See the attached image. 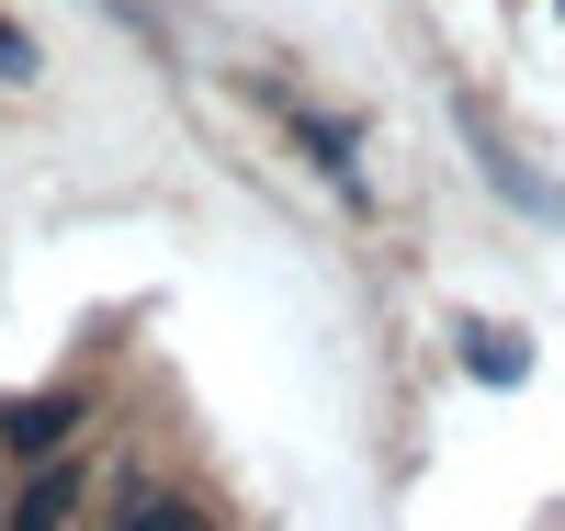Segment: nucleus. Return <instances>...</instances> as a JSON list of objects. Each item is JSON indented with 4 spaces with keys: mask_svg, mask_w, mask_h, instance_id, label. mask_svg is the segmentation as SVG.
I'll return each instance as SVG.
<instances>
[{
    "mask_svg": "<svg viewBox=\"0 0 565 531\" xmlns=\"http://www.w3.org/2000/svg\"><path fill=\"white\" fill-rule=\"evenodd\" d=\"M0 531H12V487H0Z\"/></svg>",
    "mask_w": 565,
    "mask_h": 531,
    "instance_id": "0eeeda50",
    "label": "nucleus"
},
{
    "mask_svg": "<svg viewBox=\"0 0 565 531\" xmlns=\"http://www.w3.org/2000/svg\"><path fill=\"white\" fill-rule=\"evenodd\" d=\"M0 79H34V45H23L12 23H0Z\"/></svg>",
    "mask_w": 565,
    "mask_h": 531,
    "instance_id": "39448f33",
    "label": "nucleus"
},
{
    "mask_svg": "<svg viewBox=\"0 0 565 531\" xmlns=\"http://www.w3.org/2000/svg\"><path fill=\"white\" fill-rule=\"evenodd\" d=\"M12 531H68V520H12Z\"/></svg>",
    "mask_w": 565,
    "mask_h": 531,
    "instance_id": "423d86ee",
    "label": "nucleus"
},
{
    "mask_svg": "<svg viewBox=\"0 0 565 531\" xmlns=\"http://www.w3.org/2000/svg\"><path fill=\"white\" fill-rule=\"evenodd\" d=\"M79 487H90V464H79V453H57V464H34V487L12 498V520H68V509H79Z\"/></svg>",
    "mask_w": 565,
    "mask_h": 531,
    "instance_id": "f03ea898",
    "label": "nucleus"
},
{
    "mask_svg": "<svg viewBox=\"0 0 565 531\" xmlns=\"http://www.w3.org/2000/svg\"><path fill=\"white\" fill-rule=\"evenodd\" d=\"M68 442H79V396H12V407H0V453L57 464Z\"/></svg>",
    "mask_w": 565,
    "mask_h": 531,
    "instance_id": "f257e3e1",
    "label": "nucleus"
},
{
    "mask_svg": "<svg viewBox=\"0 0 565 531\" xmlns=\"http://www.w3.org/2000/svg\"><path fill=\"white\" fill-rule=\"evenodd\" d=\"M463 362H476L487 384H521L532 373V340H521V328H463Z\"/></svg>",
    "mask_w": 565,
    "mask_h": 531,
    "instance_id": "7ed1b4c3",
    "label": "nucleus"
},
{
    "mask_svg": "<svg viewBox=\"0 0 565 531\" xmlns=\"http://www.w3.org/2000/svg\"><path fill=\"white\" fill-rule=\"evenodd\" d=\"M114 531H215V509H193V498H136Z\"/></svg>",
    "mask_w": 565,
    "mask_h": 531,
    "instance_id": "20e7f679",
    "label": "nucleus"
}]
</instances>
